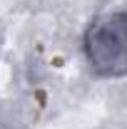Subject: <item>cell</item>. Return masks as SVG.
<instances>
[{
	"instance_id": "6da1fadb",
	"label": "cell",
	"mask_w": 127,
	"mask_h": 129,
	"mask_svg": "<svg viewBox=\"0 0 127 129\" xmlns=\"http://www.w3.org/2000/svg\"><path fill=\"white\" fill-rule=\"evenodd\" d=\"M87 64L100 77L127 75V13L95 17L82 37Z\"/></svg>"
}]
</instances>
